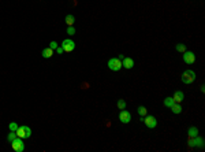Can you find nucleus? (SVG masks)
<instances>
[{
	"instance_id": "nucleus-10",
	"label": "nucleus",
	"mask_w": 205,
	"mask_h": 152,
	"mask_svg": "<svg viewBox=\"0 0 205 152\" xmlns=\"http://www.w3.org/2000/svg\"><path fill=\"white\" fill-rule=\"evenodd\" d=\"M122 66L125 69H133L134 67V61L131 58H126L125 56V58L122 59Z\"/></svg>"
},
{
	"instance_id": "nucleus-12",
	"label": "nucleus",
	"mask_w": 205,
	"mask_h": 152,
	"mask_svg": "<svg viewBox=\"0 0 205 152\" xmlns=\"http://www.w3.org/2000/svg\"><path fill=\"white\" fill-rule=\"evenodd\" d=\"M41 55H43V58H45V59L52 58V55H53V49H51L49 47H48V48H44V49H43V52H41Z\"/></svg>"
},
{
	"instance_id": "nucleus-14",
	"label": "nucleus",
	"mask_w": 205,
	"mask_h": 152,
	"mask_svg": "<svg viewBox=\"0 0 205 152\" xmlns=\"http://www.w3.org/2000/svg\"><path fill=\"white\" fill-rule=\"evenodd\" d=\"M174 104H175V101H174L172 97H166V99H164V106L168 107V108H171Z\"/></svg>"
},
{
	"instance_id": "nucleus-20",
	"label": "nucleus",
	"mask_w": 205,
	"mask_h": 152,
	"mask_svg": "<svg viewBox=\"0 0 205 152\" xmlns=\"http://www.w3.org/2000/svg\"><path fill=\"white\" fill-rule=\"evenodd\" d=\"M8 129H10L11 132H17V129H18V123H17V122H11L10 125H8Z\"/></svg>"
},
{
	"instance_id": "nucleus-4",
	"label": "nucleus",
	"mask_w": 205,
	"mask_h": 152,
	"mask_svg": "<svg viewBox=\"0 0 205 152\" xmlns=\"http://www.w3.org/2000/svg\"><path fill=\"white\" fill-rule=\"evenodd\" d=\"M11 147L15 152H23L25 151V144H23V138L17 137L14 141H11Z\"/></svg>"
},
{
	"instance_id": "nucleus-15",
	"label": "nucleus",
	"mask_w": 205,
	"mask_h": 152,
	"mask_svg": "<svg viewBox=\"0 0 205 152\" xmlns=\"http://www.w3.org/2000/svg\"><path fill=\"white\" fill-rule=\"evenodd\" d=\"M171 111L174 112V114H181V112H182V107H181V104H179V103H175L174 106L171 107Z\"/></svg>"
},
{
	"instance_id": "nucleus-16",
	"label": "nucleus",
	"mask_w": 205,
	"mask_h": 152,
	"mask_svg": "<svg viewBox=\"0 0 205 152\" xmlns=\"http://www.w3.org/2000/svg\"><path fill=\"white\" fill-rule=\"evenodd\" d=\"M75 22V18H74V15H71V14H68V15H66V23L68 25V26H72V23Z\"/></svg>"
},
{
	"instance_id": "nucleus-5",
	"label": "nucleus",
	"mask_w": 205,
	"mask_h": 152,
	"mask_svg": "<svg viewBox=\"0 0 205 152\" xmlns=\"http://www.w3.org/2000/svg\"><path fill=\"white\" fill-rule=\"evenodd\" d=\"M62 48L64 52H72V51L75 49V43L71 39H66V40H63V43H62Z\"/></svg>"
},
{
	"instance_id": "nucleus-18",
	"label": "nucleus",
	"mask_w": 205,
	"mask_h": 152,
	"mask_svg": "<svg viewBox=\"0 0 205 152\" xmlns=\"http://www.w3.org/2000/svg\"><path fill=\"white\" fill-rule=\"evenodd\" d=\"M17 137H18V136H17V133L10 130V133H8V136H7V140H8V142H11V141H14Z\"/></svg>"
},
{
	"instance_id": "nucleus-8",
	"label": "nucleus",
	"mask_w": 205,
	"mask_h": 152,
	"mask_svg": "<svg viewBox=\"0 0 205 152\" xmlns=\"http://www.w3.org/2000/svg\"><path fill=\"white\" fill-rule=\"evenodd\" d=\"M189 147H200V148H203L204 147V140L201 137H198V136L191 137L190 140H189Z\"/></svg>"
},
{
	"instance_id": "nucleus-24",
	"label": "nucleus",
	"mask_w": 205,
	"mask_h": 152,
	"mask_svg": "<svg viewBox=\"0 0 205 152\" xmlns=\"http://www.w3.org/2000/svg\"><path fill=\"white\" fill-rule=\"evenodd\" d=\"M55 51H56V52H58V53H63V52H64V51H63V48H62V47H58V48H56Z\"/></svg>"
},
{
	"instance_id": "nucleus-11",
	"label": "nucleus",
	"mask_w": 205,
	"mask_h": 152,
	"mask_svg": "<svg viewBox=\"0 0 205 152\" xmlns=\"http://www.w3.org/2000/svg\"><path fill=\"white\" fill-rule=\"evenodd\" d=\"M172 99H174L175 103H182L185 99V93L182 91H176L174 93V96H172Z\"/></svg>"
},
{
	"instance_id": "nucleus-21",
	"label": "nucleus",
	"mask_w": 205,
	"mask_h": 152,
	"mask_svg": "<svg viewBox=\"0 0 205 152\" xmlns=\"http://www.w3.org/2000/svg\"><path fill=\"white\" fill-rule=\"evenodd\" d=\"M176 51H178V52H182V53H183L185 51H186L185 44H176Z\"/></svg>"
},
{
	"instance_id": "nucleus-3",
	"label": "nucleus",
	"mask_w": 205,
	"mask_h": 152,
	"mask_svg": "<svg viewBox=\"0 0 205 152\" xmlns=\"http://www.w3.org/2000/svg\"><path fill=\"white\" fill-rule=\"evenodd\" d=\"M108 67H109V70H112V71H119L121 67H123L122 61L119 58H111L108 61Z\"/></svg>"
},
{
	"instance_id": "nucleus-2",
	"label": "nucleus",
	"mask_w": 205,
	"mask_h": 152,
	"mask_svg": "<svg viewBox=\"0 0 205 152\" xmlns=\"http://www.w3.org/2000/svg\"><path fill=\"white\" fill-rule=\"evenodd\" d=\"M17 136L18 137H21V138H29L30 136H31V129L29 128V126H18V129H17Z\"/></svg>"
},
{
	"instance_id": "nucleus-17",
	"label": "nucleus",
	"mask_w": 205,
	"mask_h": 152,
	"mask_svg": "<svg viewBox=\"0 0 205 152\" xmlns=\"http://www.w3.org/2000/svg\"><path fill=\"white\" fill-rule=\"evenodd\" d=\"M137 111H138V115H140V116H145V115H146V112H148V110L145 108V107L140 106V107H138Z\"/></svg>"
},
{
	"instance_id": "nucleus-22",
	"label": "nucleus",
	"mask_w": 205,
	"mask_h": 152,
	"mask_svg": "<svg viewBox=\"0 0 205 152\" xmlns=\"http://www.w3.org/2000/svg\"><path fill=\"white\" fill-rule=\"evenodd\" d=\"M67 34H70V36H74V34H75V27H74V26H68V27H67Z\"/></svg>"
},
{
	"instance_id": "nucleus-6",
	"label": "nucleus",
	"mask_w": 205,
	"mask_h": 152,
	"mask_svg": "<svg viewBox=\"0 0 205 152\" xmlns=\"http://www.w3.org/2000/svg\"><path fill=\"white\" fill-rule=\"evenodd\" d=\"M119 121H121L122 123H129L131 121V114L130 111H127V110L123 108L121 112H119Z\"/></svg>"
},
{
	"instance_id": "nucleus-7",
	"label": "nucleus",
	"mask_w": 205,
	"mask_h": 152,
	"mask_svg": "<svg viewBox=\"0 0 205 152\" xmlns=\"http://www.w3.org/2000/svg\"><path fill=\"white\" fill-rule=\"evenodd\" d=\"M144 122H145V125H146V128H149V129H154L157 126V119L154 118L153 115H145V119H144Z\"/></svg>"
},
{
	"instance_id": "nucleus-23",
	"label": "nucleus",
	"mask_w": 205,
	"mask_h": 152,
	"mask_svg": "<svg viewBox=\"0 0 205 152\" xmlns=\"http://www.w3.org/2000/svg\"><path fill=\"white\" fill-rule=\"evenodd\" d=\"M58 43H56V41H51V43H49V48H51V49H53V51H55L56 48H58Z\"/></svg>"
},
{
	"instance_id": "nucleus-19",
	"label": "nucleus",
	"mask_w": 205,
	"mask_h": 152,
	"mask_svg": "<svg viewBox=\"0 0 205 152\" xmlns=\"http://www.w3.org/2000/svg\"><path fill=\"white\" fill-rule=\"evenodd\" d=\"M116 106H118V108L119 110H123V108H126V101L121 99V100H118V103H116Z\"/></svg>"
},
{
	"instance_id": "nucleus-9",
	"label": "nucleus",
	"mask_w": 205,
	"mask_h": 152,
	"mask_svg": "<svg viewBox=\"0 0 205 152\" xmlns=\"http://www.w3.org/2000/svg\"><path fill=\"white\" fill-rule=\"evenodd\" d=\"M183 62L187 63V65H193L195 62V55L191 51H185L183 52Z\"/></svg>"
},
{
	"instance_id": "nucleus-13",
	"label": "nucleus",
	"mask_w": 205,
	"mask_h": 152,
	"mask_svg": "<svg viewBox=\"0 0 205 152\" xmlns=\"http://www.w3.org/2000/svg\"><path fill=\"white\" fill-rule=\"evenodd\" d=\"M187 134H189V138L195 137V136H198V129H197V128H194V126H191V128H189Z\"/></svg>"
},
{
	"instance_id": "nucleus-1",
	"label": "nucleus",
	"mask_w": 205,
	"mask_h": 152,
	"mask_svg": "<svg viewBox=\"0 0 205 152\" xmlns=\"http://www.w3.org/2000/svg\"><path fill=\"white\" fill-rule=\"evenodd\" d=\"M182 82L186 85H189V84H191V82H194L195 81V73L193 70H186L182 73Z\"/></svg>"
}]
</instances>
